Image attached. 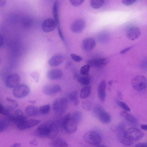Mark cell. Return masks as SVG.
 Segmentation results:
<instances>
[{
	"instance_id": "cell-49",
	"label": "cell",
	"mask_w": 147,
	"mask_h": 147,
	"mask_svg": "<svg viewBox=\"0 0 147 147\" xmlns=\"http://www.w3.org/2000/svg\"><path fill=\"white\" fill-rule=\"evenodd\" d=\"M11 147H21V144L19 143H15L12 144Z\"/></svg>"
},
{
	"instance_id": "cell-29",
	"label": "cell",
	"mask_w": 147,
	"mask_h": 147,
	"mask_svg": "<svg viewBox=\"0 0 147 147\" xmlns=\"http://www.w3.org/2000/svg\"><path fill=\"white\" fill-rule=\"evenodd\" d=\"M50 105L49 104L41 106L39 109V113L43 114H47L50 111Z\"/></svg>"
},
{
	"instance_id": "cell-12",
	"label": "cell",
	"mask_w": 147,
	"mask_h": 147,
	"mask_svg": "<svg viewBox=\"0 0 147 147\" xmlns=\"http://www.w3.org/2000/svg\"><path fill=\"white\" fill-rule=\"evenodd\" d=\"M61 89L60 86L58 84H48L43 87V92L46 95L51 96L57 94Z\"/></svg>"
},
{
	"instance_id": "cell-20",
	"label": "cell",
	"mask_w": 147,
	"mask_h": 147,
	"mask_svg": "<svg viewBox=\"0 0 147 147\" xmlns=\"http://www.w3.org/2000/svg\"><path fill=\"white\" fill-rule=\"evenodd\" d=\"M25 112L28 115L31 117L37 116L39 113V109L36 107L32 105L27 106L25 109Z\"/></svg>"
},
{
	"instance_id": "cell-17",
	"label": "cell",
	"mask_w": 147,
	"mask_h": 147,
	"mask_svg": "<svg viewBox=\"0 0 147 147\" xmlns=\"http://www.w3.org/2000/svg\"><path fill=\"white\" fill-rule=\"evenodd\" d=\"M65 57L61 54H58L52 56L49 59L48 63L51 67L57 66L61 64L64 61Z\"/></svg>"
},
{
	"instance_id": "cell-11",
	"label": "cell",
	"mask_w": 147,
	"mask_h": 147,
	"mask_svg": "<svg viewBox=\"0 0 147 147\" xmlns=\"http://www.w3.org/2000/svg\"><path fill=\"white\" fill-rule=\"evenodd\" d=\"M141 34L140 28L137 26L130 27L127 30L126 35L127 38L131 40H134L138 38Z\"/></svg>"
},
{
	"instance_id": "cell-16",
	"label": "cell",
	"mask_w": 147,
	"mask_h": 147,
	"mask_svg": "<svg viewBox=\"0 0 147 147\" xmlns=\"http://www.w3.org/2000/svg\"><path fill=\"white\" fill-rule=\"evenodd\" d=\"M106 82L105 80H102L98 85L97 88V92L98 98L102 102H105V90Z\"/></svg>"
},
{
	"instance_id": "cell-33",
	"label": "cell",
	"mask_w": 147,
	"mask_h": 147,
	"mask_svg": "<svg viewBox=\"0 0 147 147\" xmlns=\"http://www.w3.org/2000/svg\"><path fill=\"white\" fill-rule=\"evenodd\" d=\"M120 141L122 144L127 146H130L133 144V141L125 137L121 139Z\"/></svg>"
},
{
	"instance_id": "cell-22",
	"label": "cell",
	"mask_w": 147,
	"mask_h": 147,
	"mask_svg": "<svg viewBox=\"0 0 147 147\" xmlns=\"http://www.w3.org/2000/svg\"><path fill=\"white\" fill-rule=\"evenodd\" d=\"M74 77L77 81L82 85H87L90 83V78L88 74L81 76L76 73Z\"/></svg>"
},
{
	"instance_id": "cell-26",
	"label": "cell",
	"mask_w": 147,
	"mask_h": 147,
	"mask_svg": "<svg viewBox=\"0 0 147 147\" xmlns=\"http://www.w3.org/2000/svg\"><path fill=\"white\" fill-rule=\"evenodd\" d=\"M90 92L91 89L88 86L84 87L81 90L80 97L82 98H86L89 96Z\"/></svg>"
},
{
	"instance_id": "cell-9",
	"label": "cell",
	"mask_w": 147,
	"mask_h": 147,
	"mask_svg": "<svg viewBox=\"0 0 147 147\" xmlns=\"http://www.w3.org/2000/svg\"><path fill=\"white\" fill-rule=\"evenodd\" d=\"M86 25L85 20L82 18L77 19L71 24L70 28L71 31L75 33H79L84 29Z\"/></svg>"
},
{
	"instance_id": "cell-34",
	"label": "cell",
	"mask_w": 147,
	"mask_h": 147,
	"mask_svg": "<svg viewBox=\"0 0 147 147\" xmlns=\"http://www.w3.org/2000/svg\"><path fill=\"white\" fill-rule=\"evenodd\" d=\"M8 126L7 123L5 120H0V133L4 131Z\"/></svg>"
},
{
	"instance_id": "cell-18",
	"label": "cell",
	"mask_w": 147,
	"mask_h": 147,
	"mask_svg": "<svg viewBox=\"0 0 147 147\" xmlns=\"http://www.w3.org/2000/svg\"><path fill=\"white\" fill-rule=\"evenodd\" d=\"M62 75V71L59 69H52L48 70L47 72V76L51 80H57L60 78Z\"/></svg>"
},
{
	"instance_id": "cell-14",
	"label": "cell",
	"mask_w": 147,
	"mask_h": 147,
	"mask_svg": "<svg viewBox=\"0 0 147 147\" xmlns=\"http://www.w3.org/2000/svg\"><path fill=\"white\" fill-rule=\"evenodd\" d=\"M96 44L94 39L92 37H88L83 40L82 43V48L85 51L88 52L92 50Z\"/></svg>"
},
{
	"instance_id": "cell-31",
	"label": "cell",
	"mask_w": 147,
	"mask_h": 147,
	"mask_svg": "<svg viewBox=\"0 0 147 147\" xmlns=\"http://www.w3.org/2000/svg\"><path fill=\"white\" fill-rule=\"evenodd\" d=\"M90 66L88 64L82 66L80 69V73L82 75H86L88 74L89 71Z\"/></svg>"
},
{
	"instance_id": "cell-44",
	"label": "cell",
	"mask_w": 147,
	"mask_h": 147,
	"mask_svg": "<svg viewBox=\"0 0 147 147\" xmlns=\"http://www.w3.org/2000/svg\"><path fill=\"white\" fill-rule=\"evenodd\" d=\"M33 77L36 80V82H38L39 77V75L37 73H35L34 74H33Z\"/></svg>"
},
{
	"instance_id": "cell-4",
	"label": "cell",
	"mask_w": 147,
	"mask_h": 147,
	"mask_svg": "<svg viewBox=\"0 0 147 147\" xmlns=\"http://www.w3.org/2000/svg\"><path fill=\"white\" fill-rule=\"evenodd\" d=\"M84 140L88 144L96 146L100 144L102 138L98 132L93 131H89L84 135Z\"/></svg>"
},
{
	"instance_id": "cell-32",
	"label": "cell",
	"mask_w": 147,
	"mask_h": 147,
	"mask_svg": "<svg viewBox=\"0 0 147 147\" xmlns=\"http://www.w3.org/2000/svg\"><path fill=\"white\" fill-rule=\"evenodd\" d=\"M82 108L86 111H88L91 109V105L90 102L88 100L83 101L82 104Z\"/></svg>"
},
{
	"instance_id": "cell-55",
	"label": "cell",
	"mask_w": 147,
	"mask_h": 147,
	"mask_svg": "<svg viewBox=\"0 0 147 147\" xmlns=\"http://www.w3.org/2000/svg\"><path fill=\"white\" fill-rule=\"evenodd\" d=\"M0 61H1V58H0Z\"/></svg>"
},
{
	"instance_id": "cell-28",
	"label": "cell",
	"mask_w": 147,
	"mask_h": 147,
	"mask_svg": "<svg viewBox=\"0 0 147 147\" xmlns=\"http://www.w3.org/2000/svg\"><path fill=\"white\" fill-rule=\"evenodd\" d=\"M68 97L69 100L73 102L75 106L78 105V94L76 92H72L70 93Z\"/></svg>"
},
{
	"instance_id": "cell-7",
	"label": "cell",
	"mask_w": 147,
	"mask_h": 147,
	"mask_svg": "<svg viewBox=\"0 0 147 147\" xmlns=\"http://www.w3.org/2000/svg\"><path fill=\"white\" fill-rule=\"evenodd\" d=\"M30 92L29 86L26 84H19L14 88L12 94L13 96L17 98H22L28 96Z\"/></svg>"
},
{
	"instance_id": "cell-39",
	"label": "cell",
	"mask_w": 147,
	"mask_h": 147,
	"mask_svg": "<svg viewBox=\"0 0 147 147\" xmlns=\"http://www.w3.org/2000/svg\"><path fill=\"white\" fill-rule=\"evenodd\" d=\"M136 1L135 0H123L122 1V3L126 6H129L134 4Z\"/></svg>"
},
{
	"instance_id": "cell-27",
	"label": "cell",
	"mask_w": 147,
	"mask_h": 147,
	"mask_svg": "<svg viewBox=\"0 0 147 147\" xmlns=\"http://www.w3.org/2000/svg\"><path fill=\"white\" fill-rule=\"evenodd\" d=\"M98 39L101 42L106 43L109 40V35L108 33L106 32H102L100 33L98 36Z\"/></svg>"
},
{
	"instance_id": "cell-46",
	"label": "cell",
	"mask_w": 147,
	"mask_h": 147,
	"mask_svg": "<svg viewBox=\"0 0 147 147\" xmlns=\"http://www.w3.org/2000/svg\"><path fill=\"white\" fill-rule=\"evenodd\" d=\"M3 43V38L2 36L0 34V48L2 46Z\"/></svg>"
},
{
	"instance_id": "cell-15",
	"label": "cell",
	"mask_w": 147,
	"mask_h": 147,
	"mask_svg": "<svg viewBox=\"0 0 147 147\" xmlns=\"http://www.w3.org/2000/svg\"><path fill=\"white\" fill-rule=\"evenodd\" d=\"M56 26L54 20L51 18H48L42 22V28L45 32H49L53 31Z\"/></svg>"
},
{
	"instance_id": "cell-51",
	"label": "cell",
	"mask_w": 147,
	"mask_h": 147,
	"mask_svg": "<svg viewBox=\"0 0 147 147\" xmlns=\"http://www.w3.org/2000/svg\"><path fill=\"white\" fill-rule=\"evenodd\" d=\"M96 147H108L107 146L103 144H100L97 146Z\"/></svg>"
},
{
	"instance_id": "cell-47",
	"label": "cell",
	"mask_w": 147,
	"mask_h": 147,
	"mask_svg": "<svg viewBox=\"0 0 147 147\" xmlns=\"http://www.w3.org/2000/svg\"><path fill=\"white\" fill-rule=\"evenodd\" d=\"M72 63L71 61H68L67 62L65 65V68L67 69L70 67L72 65Z\"/></svg>"
},
{
	"instance_id": "cell-53",
	"label": "cell",
	"mask_w": 147,
	"mask_h": 147,
	"mask_svg": "<svg viewBox=\"0 0 147 147\" xmlns=\"http://www.w3.org/2000/svg\"><path fill=\"white\" fill-rule=\"evenodd\" d=\"M29 102L33 104L35 102V101L34 100H31L29 101Z\"/></svg>"
},
{
	"instance_id": "cell-38",
	"label": "cell",
	"mask_w": 147,
	"mask_h": 147,
	"mask_svg": "<svg viewBox=\"0 0 147 147\" xmlns=\"http://www.w3.org/2000/svg\"><path fill=\"white\" fill-rule=\"evenodd\" d=\"M71 58L76 62H79L82 60V58L80 56L74 54H70Z\"/></svg>"
},
{
	"instance_id": "cell-48",
	"label": "cell",
	"mask_w": 147,
	"mask_h": 147,
	"mask_svg": "<svg viewBox=\"0 0 147 147\" xmlns=\"http://www.w3.org/2000/svg\"><path fill=\"white\" fill-rule=\"evenodd\" d=\"M141 129L143 130L147 131V125L145 124H142L140 126Z\"/></svg>"
},
{
	"instance_id": "cell-2",
	"label": "cell",
	"mask_w": 147,
	"mask_h": 147,
	"mask_svg": "<svg viewBox=\"0 0 147 147\" xmlns=\"http://www.w3.org/2000/svg\"><path fill=\"white\" fill-rule=\"evenodd\" d=\"M81 118V113L79 111H75L71 115L68 113L61 121L62 127L67 133H73L76 131Z\"/></svg>"
},
{
	"instance_id": "cell-1",
	"label": "cell",
	"mask_w": 147,
	"mask_h": 147,
	"mask_svg": "<svg viewBox=\"0 0 147 147\" xmlns=\"http://www.w3.org/2000/svg\"><path fill=\"white\" fill-rule=\"evenodd\" d=\"M62 126L61 122L59 121H49L40 125L35 132L36 135L41 138H46L53 139L57 135Z\"/></svg>"
},
{
	"instance_id": "cell-50",
	"label": "cell",
	"mask_w": 147,
	"mask_h": 147,
	"mask_svg": "<svg viewBox=\"0 0 147 147\" xmlns=\"http://www.w3.org/2000/svg\"><path fill=\"white\" fill-rule=\"evenodd\" d=\"M7 100L9 102H16V101L15 100L8 97L7 98Z\"/></svg>"
},
{
	"instance_id": "cell-21",
	"label": "cell",
	"mask_w": 147,
	"mask_h": 147,
	"mask_svg": "<svg viewBox=\"0 0 147 147\" xmlns=\"http://www.w3.org/2000/svg\"><path fill=\"white\" fill-rule=\"evenodd\" d=\"M96 117L101 122L105 124L108 123L111 121L110 115L104 110L100 112Z\"/></svg>"
},
{
	"instance_id": "cell-37",
	"label": "cell",
	"mask_w": 147,
	"mask_h": 147,
	"mask_svg": "<svg viewBox=\"0 0 147 147\" xmlns=\"http://www.w3.org/2000/svg\"><path fill=\"white\" fill-rule=\"evenodd\" d=\"M0 113L3 115H8V111L7 109L5 108L0 102Z\"/></svg>"
},
{
	"instance_id": "cell-36",
	"label": "cell",
	"mask_w": 147,
	"mask_h": 147,
	"mask_svg": "<svg viewBox=\"0 0 147 147\" xmlns=\"http://www.w3.org/2000/svg\"><path fill=\"white\" fill-rule=\"evenodd\" d=\"M72 5L74 6H78L82 4L84 1L83 0H71L69 1Z\"/></svg>"
},
{
	"instance_id": "cell-41",
	"label": "cell",
	"mask_w": 147,
	"mask_h": 147,
	"mask_svg": "<svg viewBox=\"0 0 147 147\" xmlns=\"http://www.w3.org/2000/svg\"><path fill=\"white\" fill-rule=\"evenodd\" d=\"M140 67L143 69H146L147 68V62L146 60L144 61L140 64Z\"/></svg>"
},
{
	"instance_id": "cell-45",
	"label": "cell",
	"mask_w": 147,
	"mask_h": 147,
	"mask_svg": "<svg viewBox=\"0 0 147 147\" xmlns=\"http://www.w3.org/2000/svg\"><path fill=\"white\" fill-rule=\"evenodd\" d=\"M30 144L33 146H36L37 145V142L35 140H33L30 142Z\"/></svg>"
},
{
	"instance_id": "cell-52",
	"label": "cell",
	"mask_w": 147,
	"mask_h": 147,
	"mask_svg": "<svg viewBox=\"0 0 147 147\" xmlns=\"http://www.w3.org/2000/svg\"><path fill=\"white\" fill-rule=\"evenodd\" d=\"M117 94L118 96L120 98H122V95L120 92L118 91L117 92Z\"/></svg>"
},
{
	"instance_id": "cell-6",
	"label": "cell",
	"mask_w": 147,
	"mask_h": 147,
	"mask_svg": "<svg viewBox=\"0 0 147 147\" xmlns=\"http://www.w3.org/2000/svg\"><path fill=\"white\" fill-rule=\"evenodd\" d=\"M131 84L132 87L135 90L137 91L143 90L147 87L146 78L143 76H137L132 79Z\"/></svg>"
},
{
	"instance_id": "cell-23",
	"label": "cell",
	"mask_w": 147,
	"mask_h": 147,
	"mask_svg": "<svg viewBox=\"0 0 147 147\" xmlns=\"http://www.w3.org/2000/svg\"><path fill=\"white\" fill-rule=\"evenodd\" d=\"M52 12L54 19V20L56 26L58 27L59 23L58 3L57 1H54L53 3Z\"/></svg>"
},
{
	"instance_id": "cell-3",
	"label": "cell",
	"mask_w": 147,
	"mask_h": 147,
	"mask_svg": "<svg viewBox=\"0 0 147 147\" xmlns=\"http://www.w3.org/2000/svg\"><path fill=\"white\" fill-rule=\"evenodd\" d=\"M67 100L65 98H56L53 102V111L55 114L57 115H61L65 113L67 110Z\"/></svg>"
},
{
	"instance_id": "cell-13",
	"label": "cell",
	"mask_w": 147,
	"mask_h": 147,
	"mask_svg": "<svg viewBox=\"0 0 147 147\" xmlns=\"http://www.w3.org/2000/svg\"><path fill=\"white\" fill-rule=\"evenodd\" d=\"M108 62V60L107 58H96L89 60L88 64L90 66L101 68L106 65Z\"/></svg>"
},
{
	"instance_id": "cell-40",
	"label": "cell",
	"mask_w": 147,
	"mask_h": 147,
	"mask_svg": "<svg viewBox=\"0 0 147 147\" xmlns=\"http://www.w3.org/2000/svg\"><path fill=\"white\" fill-rule=\"evenodd\" d=\"M58 33L59 34V35L60 36V37L61 38L62 40L63 41V42L64 43H65V44H66V45H67V44L65 41V40L64 39V38L63 34L61 32L60 28L59 26L58 27Z\"/></svg>"
},
{
	"instance_id": "cell-19",
	"label": "cell",
	"mask_w": 147,
	"mask_h": 147,
	"mask_svg": "<svg viewBox=\"0 0 147 147\" xmlns=\"http://www.w3.org/2000/svg\"><path fill=\"white\" fill-rule=\"evenodd\" d=\"M49 143L51 147H68V144L63 139L60 138H55Z\"/></svg>"
},
{
	"instance_id": "cell-42",
	"label": "cell",
	"mask_w": 147,
	"mask_h": 147,
	"mask_svg": "<svg viewBox=\"0 0 147 147\" xmlns=\"http://www.w3.org/2000/svg\"><path fill=\"white\" fill-rule=\"evenodd\" d=\"M135 147H147V144L144 142H141L136 144Z\"/></svg>"
},
{
	"instance_id": "cell-43",
	"label": "cell",
	"mask_w": 147,
	"mask_h": 147,
	"mask_svg": "<svg viewBox=\"0 0 147 147\" xmlns=\"http://www.w3.org/2000/svg\"><path fill=\"white\" fill-rule=\"evenodd\" d=\"M132 47H130L125 48L121 51V53L122 54H124L126 52L129 50L131 48H132Z\"/></svg>"
},
{
	"instance_id": "cell-24",
	"label": "cell",
	"mask_w": 147,
	"mask_h": 147,
	"mask_svg": "<svg viewBox=\"0 0 147 147\" xmlns=\"http://www.w3.org/2000/svg\"><path fill=\"white\" fill-rule=\"evenodd\" d=\"M121 115L126 121L132 123L136 122V118L131 114L125 111H122L121 113Z\"/></svg>"
},
{
	"instance_id": "cell-10",
	"label": "cell",
	"mask_w": 147,
	"mask_h": 147,
	"mask_svg": "<svg viewBox=\"0 0 147 147\" xmlns=\"http://www.w3.org/2000/svg\"><path fill=\"white\" fill-rule=\"evenodd\" d=\"M40 121L35 119H27L17 124V127L20 130H23L32 128L38 125Z\"/></svg>"
},
{
	"instance_id": "cell-35",
	"label": "cell",
	"mask_w": 147,
	"mask_h": 147,
	"mask_svg": "<svg viewBox=\"0 0 147 147\" xmlns=\"http://www.w3.org/2000/svg\"><path fill=\"white\" fill-rule=\"evenodd\" d=\"M104 110L103 108L100 105H97L94 108L93 112L96 116L102 111Z\"/></svg>"
},
{
	"instance_id": "cell-5",
	"label": "cell",
	"mask_w": 147,
	"mask_h": 147,
	"mask_svg": "<svg viewBox=\"0 0 147 147\" xmlns=\"http://www.w3.org/2000/svg\"><path fill=\"white\" fill-rule=\"evenodd\" d=\"M144 133L139 129L134 127H131L125 130L124 136L132 141L139 140L144 136Z\"/></svg>"
},
{
	"instance_id": "cell-8",
	"label": "cell",
	"mask_w": 147,
	"mask_h": 147,
	"mask_svg": "<svg viewBox=\"0 0 147 147\" xmlns=\"http://www.w3.org/2000/svg\"><path fill=\"white\" fill-rule=\"evenodd\" d=\"M21 81L20 76L17 74H13L8 76L5 80L6 86L9 88H14L19 84Z\"/></svg>"
},
{
	"instance_id": "cell-25",
	"label": "cell",
	"mask_w": 147,
	"mask_h": 147,
	"mask_svg": "<svg viewBox=\"0 0 147 147\" xmlns=\"http://www.w3.org/2000/svg\"><path fill=\"white\" fill-rule=\"evenodd\" d=\"M105 1L103 0H93L90 1L91 7L94 9H98L101 7L104 4Z\"/></svg>"
},
{
	"instance_id": "cell-54",
	"label": "cell",
	"mask_w": 147,
	"mask_h": 147,
	"mask_svg": "<svg viewBox=\"0 0 147 147\" xmlns=\"http://www.w3.org/2000/svg\"><path fill=\"white\" fill-rule=\"evenodd\" d=\"M112 83L113 82L112 80H110L108 82L109 84L110 85H111L112 84Z\"/></svg>"
},
{
	"instance_id": "cell-30",
	"label": "cell",
	"mask_w": 147,
	"mask_h": 147,
	"mask_svg": "<svg viewBox=\"0 0 147 147\" xmlns=\"http://www.w3.org/2000/svg\"><path fill=\"white\" fill-rule=\"evenodd\" d=\"M115 101L118 106L125 111H130V108L125 102L117 100H116Z\"/></svg>"
}]
</instances>
